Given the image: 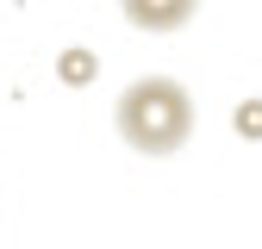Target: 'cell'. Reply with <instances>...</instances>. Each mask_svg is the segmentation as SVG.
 I'll list each match as a JSON object with an SVG mask.
<instances>
[{
	"label": "cell",
	"instance_id": "cell-1",
	"mask_svg": "<svg viewBox=\"0 0 262 249\" xmlns=\"http://www.w3.org/2000/svg\"><path fill=\"white\" fill-rule=\"evenodd\" d=\"M113 131L138 156H175L193 137V93L181 81H169V75H144V81H131L119 93Z\"/></svg>",
	"mask_w": 262,
	"mask_h": 249
},
{
	"label": "cell",
	"instance_id": "cell-2",
	"mask_svg": "<svg viewBox=\"0 0 262 249\" xmlns=\"http://www.w3.org/2000/svg\"><path fill=\"white\" fill-rule=\"evenodd\" d=\"M125 19L138 31H181L193 13H200V0H119Z\"/></svg>",
	"mask_w": 262,
	"mask_h": 249
},
{
	"label": "cell",
	"instance_id": "cell-3",
	"mask_svg": "<svg viewBox=\"0 0 262 249\" xmlns=\"http://www.w3.org/2000/svg\"><path fill=\"white\" fill-rule=\"evenodd\" d=\"M94 69H100V62H94V56H81V50H69V56H62V81H94Z\"/></svg>",
	"mask_w": 262,
	"mask_h": 249
},
{
	"label": "cell",
	"instance_id": "cell-4",
	"mask_svg": "<svg viewBox=\"0 0 262 249\" xmlns=\"http://www.w3.org/2000/svg\"><path fill=\"white\" fill-rule=\"evenodd\" d=\"M237 131H250V137H262V100H250V106L237 112Z\"/></svg>",
	"mask_w": 262,
	"mask_h": 249
}]
</instances>
